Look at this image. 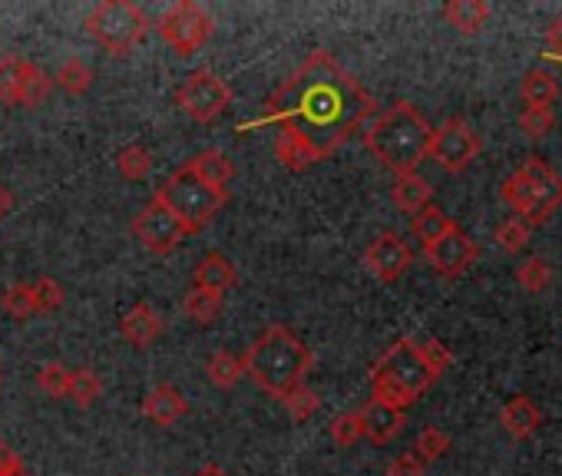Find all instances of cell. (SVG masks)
Listing matches in <instances>:
<instances>
[{
	"label": "cell",
	"instance_id": "5",
	"mask_svg": "<svg viewBox=\"0 0 562 476\" xmlns=\"http://www.w3.org/2000/svg\"><path fill=\"white\" fill-rule=\"evenodd\" d=\"M499 195L516 212V218L532 228L562 205V175L542 156H529L513 175H506Z\"/></svg>",
	"mask_w": 562,
	"mask_h": 476
},
{
	"label": "cell",
	"instance_id": "6",
	"mask_svg": "<svg viewBox=\"0 0 562 476\" xmlns=\"http://www.w3.org/2000/svg\"><path fill=\"white\" fill-rule=\"evenodd\" d=\"M159 205H166L189 231H199L205 228L218 212L222 205L228 202V189H212L205 185L199 175H192L186 166H179L153 195Z\"/></svg>",
	"mask_w": 562,
	"mask_h": 476
},
{
	"label": "cell",
	"instance_id": "9",
	"mask_svg": "<svg viewBox=\"0 0 562 476\" xmlns=\"http://www.w3.org/2000/svg\"><path fill=\"white\" fill-rule=\"evenodd\" d=\"M54 90V80L31 60L24 57H4L0 60V100L21 106V110H37L47 103Z\"/></svg>",
	"mask_w": 562,
	"mask_h": 476
},
{
	"label": "cell",
	"instance_id": "7",
	"mask_svg": "<svg viewBox=\"0 0 562 476\" xmlns=\"http://www.w3.org/2000/svg\"><path fill=\"white\" fill-rule=\"evenodd\" d=\"M87 34L110 54L123 57L133 47H139L149 34V18L133 0H103L83 21Z\"/></svg>",
	"mask_w": 562,
	"mask_h": 476
},
{
	"label": "cell",
	"instance_id": "41",
	"mask_svg": "<svg viewBox=\"0 0 562 476\" xmlns=\"http://www.w3.org/2000/svg\"><path fill=\"white\" fill-rule=\"evenodd\" d=\"M18 460H21V456H18L4 440H0V476H11V469H14Z\"/></svg>",
	"mask_w": 562,
	"mask_h": 476
},
{
	"label": "cell",
	"instance_id": "25",
	"mask_svg": "<svg viewBox=\"0 0 562 476\" xmlns=\"http://www.w3.org/2000/svg\"><path fill=\"white\" fill-rule=\"evenodd\" d=\"M0 305H4V311H8L14 321H27V318H34V315H41V311H37V302H34V285H27V282L8 285L4 295H0Z\"/></svg>",
	"mask_w": 562,
	"mask_h": 476
},
{
	"label": "cell",
	"instance_id": "14",
	"mask_svg": "<svg viewBox=\"0 0 562 476\" xmlns=\"http://www.w3.org/2000/svg\"><path fill=\"white\" fill-rule=\"evenodd\" d=\"M411 262H414L411 246L404 242V238H401L394 228L381 231V235L374 238V242L368 246V252H364V265H368V272H371L378 282H384V285L401 282V279H404V272L411 269Z\"/></svg>",
	"mask_w": 562,
	"mask_h": 476
},
{
	"label": "cell",
	"instance_id": "15",
	"mask_svg": "<svg viewBox=\"0 0 562 476\" xmlns=\"http://www.w3.org/2000/svg\"><path fill=\"white\" fill-rule=\"evenodd\" d=\"M499 423L503 430L513 437V440H529L539 423H542V413L539 407L526 397V394H513L503 407H499Z\"/></svg>",
	"mask_w": 562,
	"mask_h": 476
},
{
	"label": "cell",
	"instance_id": "31",
	"mask_svg": "<svg viewBox=\"0 0 562 476\" xmlns=\"http://www.w3.org/2000/svg\"><path fill=\"white\" fill-rule=\"evenodd\" d=\"M281 404H285V410L299 420V423H305V420H312L315 413H318V407H322V400H318V394L308 387V384H299L295 390H289L285 397H281Z\"/></svg>",
	"mask_w": 562,
	"mask_h": 476
},
{
	"label": "cell",
	"instance_id": "39",
	"mask_svg": "<svg viewBox=\"0 0 562 476\" xmlns=\"http://www.w3.org/2000/svg\"><path fill=\"white\" fill-rule=\"evenodd\" d=\"M424 469H427V466H424L414 453H401V456L391 460L387 476H424Z\"/></svg>",
	"mask_w": 562,
	"mask_h": 476
},
{
	"label": "cell",
	"instance_id": "28",
	"mask_svg": "<svg viewBox=\"0 0 562 476\" xmlns=\"http://www.w3.org/2000/svg\"><path fill=\"white\" fill-rule=\"evenodd\" d=\"M182 311H186V318H192L195 325H212V321L222 315V295L192 288V292L186 295V302H182Z\"/></svg>",
	"mask_w": 562,
	"mask_h": 476
},
{
	"label": "cell",
	"instance_id": "23",
	"mask_svg": "<svg viewBox=\"0 0 562 476\" xmlns=\"http://www.w3.org/2000/svg\"><path fill=\"white\" fill-rule=\"evenodd\" d=\"M232 285H235V265H232L225 256L212 252V256H205V259L195 265V285H192V288L222 295V292H228Z\"/></svg>",
	"mask_w": 562,
	"mask_h": 476
},
{
	"label": "cell",
	"instance_id": "17",
	"mask_svg": "<svg viewBox=\"0 0 562 476\" xmlns=\"http://www.w3.org/2000/svg\"><path fill=\"white\" fill-rule=\"evenodd\" d=\"M358 413H361V430H364V437H368L371 443H378V446L391 443V440L404 430V413H401V410H391V407H384V404H378V400H368Z\"/></svg>",
	"mask_w": 562,
	"mask_h": 476
},
{
	"label": "cell",
	"instance_id": "43",
	"mask_svg": "<svg viewBox=\"0 0 562 476\" xmlns=\"http://www.w3.org/2000/svg\"><path fill=\"white\" fill-rule=\"evenodd\" d=\"M195 476H228V473H225L222 466H215V463H205Z\"/></svg>",
	"mask_w": 562,
	"mask_h": 476
},
{
	"label": "cell",
	"instance_id": "16",
	"mask_svg": "<svg viewBox=\"0 0 562 476\" xmlns=\"http://www.w3.org/2000/svg\"><path fill=\"white\" fill-rule=\"evenodd\" d=\"M186 410H189L186 397H182L176 387H169V384H159V387H153V390L143 397V413H146L156 427H176V423L186 417Z\"/></svg>",
	"mask_w": 562,
	"mask_h": 476
},
{
	"label": "cell",
	"instance_id": "3",
	"mask_svg": "<svg viewBox=\"0 0 562 476\" xmlns=\"http://www.w3.org/2000/svg\"><path fill=\"white\" fill-rule=\"evenodd\" d=\"M440 374L443 371L430 361V354L424 351V341L397 338L371 364V394H374L371 400L404 413L437 384Z\"/></svg>",
	"mask_w": 562,
	"mask_h": 476
},
{
	"label": "cell",
	"instance_id": "34",
	"mask_svg": "<svg viewBox=\"0 0 562 476\" xmlns=\"http://www.w3.org/2000/svg\"><path fill=\"white\" fill-rule=\"evenodd\" d=\"M516 282H519L526 292L539 295V292H546V288L552 285V272H549V265H546L542 259H526V262L516 269Z\"/></svg>",
	"mask_w": 562,
	"mask_h": 476
},
{
	"label": "cell",
	"instance_id": "32",
	"mask_svg": "<svg viewBox=\"0 0 562 476\" xmlns=\"http://www.w3.org/2000/svg\"><path fill=\"white\" fill-rule=\"evenodd\" d=\"M526 242H529V225H526L522 218L509 215L506 222H499V225H496V246H499L503 252L516 256V252H522V249H526Z\"/></svg>",
	"mask_w": 562,
	"mask_h": 476
},
{
	"label": "cell",
	"instance_id": "38",
	"mask_svg": "<svg viewBox=\"0 0 562 476\" xmlns=\"http://www.w3.org/2000/svg\"><path fill=\"white\" fill-rule=\"evenodd\" d=\"M552 123H555L552 110H522V116H519V126L529 139H542L552 129Z\"/></svg>",
	"mask_w": 562,
	"mask_h": 476
},
{
	"label": "cell",
	"instance_id": "1",
	"mask_svg": "<svg viewBox=\"0 0 562 476\" xmlns=\"http://www.w3.org/2000/svg\"><path fill=\"white\" fill-rule=\"evenodd\" d=\"M374 97L335 60V54L315 50L268 97L261 116L238 126V133L278 123V162L292 172H305L308 166L331 159L374 116Z\"/></svg>",
	"mask_w": 562,
	"mask_h": 476
},
{
	"label": "cell",
	"instance_id": "8",
	"mask_svg": "<svg viewBox=\"0 0 562 476\" xmlns=\"http://www.w3.org/2000/svg\"><path fill=\"white\" fill-rule=\"evenodd\" d=\"M156 31L179 57H192L209 44V37L215 34V24L205 14V8L195 4V0H179V4H172L156 21Z\"/></svg>",
	"mask_w": 562,
	"mask_h": 476
},
{
	"label": "cell",
	"instance_id": "42",
	"mask_svg": "<svg viewBox=\"0 0 562 476\" xmlns=\"http://www.w3.org/2000/svg\"><path fill=\"white\" fill-rule=\"evenodd\" d=\"M11 208H14V195H11L4 185H0V218H8V215H11Z\"/></svg>",
	"mask_w": 562,
	"mask_h": 476
},
{
	"label": "cell",
	"instance_id": "29",
	"mask_svg": "<svg viewBox=\"0 0 562 476\" xmlns=\"http://www.w3.org/2000/svg\"><path fill=\"white\" fill-rule=\"evenodd\" d=\"M205 374H209V381L215 384V387H235L238 381H241V374H245V367H241V358H235V354H228V351H215L212 358H209V364H205Z\"/></svg>",
	"mask_w": 562,
	"mask_h": 476
},
{
	"label": "cell",
	"instance_id": "19",
	"mask_svg": "<svg viewBox=\"0 0 562 476\" xmlns=\"http://www.w3.org/2000/svg\"><path fill=\"white\" fill-rule=\"evenodd\" d=\"M159 331H162V321H159V315H156L146 302H139L136 308H130V311L120 318V335H123L133 348H149V344L159 338Z\"/></svg>",
	"mask_w": 562,
	"mask_h": 476
},
{
	"label": "cell",
	"instance_id": "36",
	"mask_svg": "<svg viewBox=\"0 0 562 476\" xmlns=\"http://www.w3.org/2000/svg\"><path fill=\"white\" fill-rule=\"evenodd\" d=\"M67 384H70V371L64 364H44L37 371V387L47 397H67Z\"/></svg>",
	"mask_w": 562,
	"mask_h": 476
},
{
	"label": "cell",
	"instance_id": "13",
	"mask_svg": "<svg viewBox=\"0 0 562 476\" xmlns=\"http://www.w3.org/2000/svg\"><path fill=\"white\" fill-rule=\"evenodd\" d=\"M424 256H427L430 269L440 279H460L476 262L480 249H476V242H473V238L460 225H453L443 238H437L434 246L424 249Z\"/></svg>",
	"mask_w": 562,
	"mask_h": 476
},
{
	"label": "cell",
	"instance_id": "24",
	"mask_svg": "<svg viewBox=\"0 0 562 476\" xmlns=\"http://www.w3.org/2000/svg\"><path fill=\"white\" fill-rule=\"evenodd\" d=\"M411 225H414V235L420 238V246L427 249V246H434V242H437V238H443L457 222H453L440 205H427L424 212H417V215H414V222H411Z\"/></svg>",
	"mask_w": 562,
	"mask_h": 476
},
{
	"label": "cell",
	"instance_id": "22",
	"mask_svg": "<svg viewBox=\"0 0 562 476\" xmlns=\"http://www.w3.org/2000/svg\"><path fill=\"white\" fill-rule=\"evenodd\" d=\"M519 97H522L526 110H552L559 100V80L546 67H536L522 77Z\"/></svg>",
	"mask_w": 562,
	"mask_h": 476
},
{
	"label": "cell",
	"instance_id": "10",
	"mask_svg": "<svg viewBox=\"0 0 562 476\" xmlns=\"http://www.w3.org/2000/svg\"><path fill=\"white\" fill-rule=\"evenodd\" d=\"M176 103H179V110L189 116V120H195V123H212V120H218L225 110H228V103H232V90H228V83L222 80V77H215L212 70H192L189 77H186V83L176 90Z\"/></svg>",
	"mask_w": 562,
	"mask_h": 476
},
{
	"label": "cell",
	"instance_id": "18",
	"mask_svg": "<svg viewBox=\"0 0 562 476\" xmlns=\"http://www.w3.org/2000/svg\"><path fill=\"white\" fill-rule=\"evenodd\" d=\"M490 4H483V0H450V4L443 8V21L463 34V37H476L486 31L490 24Z\"/></svg>",
	"mask_w": 562,
	"mask_h": 476
},
{
	"label": "cell",
	"instance_id": "35",
	"mask_svg": "<svg viewBox=\"0 0 562 476\" xmlns=\"http://www.w3.org/2000/svg\"><path fill=\"white\" fill-rule=\"evenodd\" d=\"M364 437V430H361V413L358 410H348V413H338L335 420H331V440L338 443V446H355L358 440Z\"/></svg>",
	"mask_w": 562,
	"mask_h": 476
},
{
	"label": "cell",
	"instance_id": "20",
	"mask_svg": "<svg viewBox=\"0 0 562 476\" xmlns=\"http://www.w3.org/2000/svg\"><path fill=\"white\" fill-rule=\"evenodd\" d=\"M391 199H394V205H397L401 212H407V215L414 218L417 212H424V208L430 205V199H434V185H430L424 175H417V172H411V175H397V179H394V185H391Z\"/></svg>",
	"mask_w": 562,
	"mask_h": 476
},
{
	"label": "cell",
	"instance_id": "11",
	"mask_svg": "<svg viewBox=\"0 0 562 476\" xmlns=\"http://www.w3.org/2000/svg\"><path fill=\"white\" fill-rule=\"evenodd\" d=\"M480 149H483V143L476 136V129L467 120L453 116V120L440 123V129H434L427 159H434L443 172H463L480 156Z\"/></svg>",
	"mask_w": 562,
	"mask_h": 476
},
{
	"label": "cell",
	"instance_id": "4",
	"mask_svg": "<svg viewBox=\"0 0 562 476\" xmlns=\"http://www.w3.org/2000/svg\"><path fill=\"white\" fill-rule=\"evenodd\" d=\"M430 136L434 126L420 116V110L401 100L374 116V123L364 129V146L394 175H411L427 159Z\"/></svg>",
	"mask_w": 562,
	"mask_h": 476
},
{
	"label": "cell",
	"instance_id": "44",
	"mask_svg": "<svg viewBox=\"0 0 562 476\" xmlns=\"http://www.w3.org/2000/svg\"><path fill=\"white\" fill-rule=\"evenodd\" d=\"M11 476H31V473H27V466L18 460V463H14V469H11Z\"/></svg>",
	"mask_w": 562,
	"mask_h": 476
},
{
	"label": "cell",
	"instance_id": "21",
	"mask_svg": "<svg viewBox=\"0 0 562 476\" xmlns=\"http://www.w3.org/2000/svg\"><path fill=\"white\" fill-rule=\"evenodd\" d=\"M186 169L192 172V175H199L205 185H212V189H225L228 182H232V175H235V166H232V159L225 156V152H218V149H202V152H195L189 162H186Z\"/></svg>",
	"mask_w": 562,
	"mask_h": 476
},
{
	"label": "cell",
	"instance_id": "33",
	"mask_svg": "<svg viewBox=\"0 0 562 476\" xmlns=\"http://www.w3.org/2000/svg\"><path fill=\"white\" fill-rule=\"evenodd\" d=\"M447 450H450V437H447L440 427H424L420 437H417V443H414V456H417L424 466L434 463V460H440Z\"/></svg>",
	"mask_w": 562,
	"mask_h": 476
},
{
	"label": "cell",
	"instance_id": "37",
	"mask_svg": "<svg viewBox=\"0 0 562 476\" xmlns=\"http://www.w3.org/2000/svg\"><path fill=\"white\" fill-rule=\"evenodd\" d=\"M34 302H37V311H57L60 305H64V288H60V282H54V279H37L34 282Z\"/></svg>",
	"mask_w": 562,
	"mask_h": 476
},
{
	"label": "cell",
	"instance_id": "40",
	"mask_svg": "<svg viewBox=\"0 0 562 476\" xmlns=\"http://www.w3.org/2000/svg\"><path fill=\"white\" fill-rule=\"evenodd\" d=\"M546 50H549L552 60L562 64V14H559V18L549 24V31H546Z\"/></svg>",
	"mask_w": 562,
	"mask_h": 476
},
{
	"label": "cell",
	"instance_id": "2",
	"mask_svg": "<svg viewBox=\"0 0 562 476\" xmlns=\"http://www.w3.org/2000/svg\"><path fill=\"white\" fill-rule=\"evenodd\" d=\"M315 364L312 348L289 331L285 325H271L265 328L245 351L241 367L245 374L271 397H285L289 390H295L299 384H305L308 371Z\"/></svg>",
	"mask_w": 562,
	"mask_h": 476
},
{
	"label": "cell",
	"instance_id": "27",
	"mask_svg": "<svg viewBox=\"0 0 562 476\" xmlns=\"http://www.w3.org/2000/svg\"><path fill=\"white\" fill-rule=\"evenodd\" d=\"M100 390H103V384H100L97 371H90V367H77V371H70L67 397H70L80 410L93 407V404H97V397H100Z\"/></svg>",
	"mask_w": 562,
	"mask_h": 476
},
{
	"label": "cell",
	"instance_id": "30",
	"mask_svg": "<svg viewBox=\"0 0 562 476\" xmlns=\"http://www.w3.org/2000/svg\"><path fill=\"white\" fill-rule=\"evenodd\" d=\"M57 83L70 93V97H83L93 87V70L90 64H83L80 57L64 60V67L57 70Z\"/></svg>",
	"mask_w": 562,
	"mask_h": 476
},
{
	"label": "cell",
	"instance_id": "26",
	"mask_svg": "<svg viewBox=\"0 0 562 476\" xmlns=\"http://www.w3.org/2000/svg\"><path fill=\"white\" fill-rule=\"evenodd\" d=\"M116 169H120V175H123V179H130V182H143V179L153 172V152H149L146 146H139V143L123 146V149L116 152Z\"/></svg>",
	"mask_w": 562,
	"mask_h": 476
},
{
	"label": "cell",
	"instance_id": "12",
	"mask_svg": "<svg viewBox=\"0 0 562 476\" xmlns=\"http://www.w3.org/2000/svg\"><path fill=\"white\" fill-rule=\"evenodd\" d=\"M133 235L153 252V256H172L186 238L192 235L166 205H159L156 199L146 202L136 218H133Z\"/></svg>",
	"mask_w": 562,
	"mask_h": 476
}]
</instances>
